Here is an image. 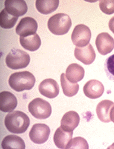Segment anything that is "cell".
Listing matches in <instances>:
<instances>
[{"label": "cell", "instance_id": "1", "mask_svg": "<svg viewBox=\"0 0 114 149\" xmlns=\"http://www.w3.org/2000/svg\"><path fill=\"white\" fill-rule=\"evenodd\" d=\"M30 119L24 112L19 111L9 112L4 120L6 128L14 134L25 132L30 125Z\"/></svg>", "mask_w": 114, "mask_h": 149}, {"label": "cell", "instance_id": "2", "mask_svg": "<svg viewBox=\"0 0 114 149\" xmlns=\"http://www.w3.org/2000/svg\"><path fill=\"white\" fill-rule=\"evenodd\" d=\"M36 79L33 74L27 71L14 72L10 76L8 84L16 92L29 91L34 87Z\"/></svg>", "mask_w": 114, "mask_h": 149}, {"label": "cell", "instance_id": "3", "mask_svg": "<svg viewBox=\"0 0 114 149\" xmlns=\"http://www.w3.org/2000/svg\"><path fill=\"white\" fill-rule=\"evenodd\" d=\"M72 25L69 16L65 13L56 14L49 18L48 27L50 32L56 35H64L68 32Z\"/></svg>", "mask_w": 114, "mask_h": 149}, {"label": "cell", "instance_id": "4", "mask_svg": "<svg viewBox=\"0 0 114 149\" xmlns=\"http://www.w3.org/2000/svg\"><path fill=\"white\" fill-rule=\"evenodd\" d=\"M31 61V57L26 52L13 49L6 58L7 66L12 70H19L27 67Z\"/></svg>", "mask_w": 114, "mask_h": 149}, {"label": "cell", "instance_id": "5", "mask_svg": "<svg viewBox=\"0 0 114 149\" xmlns=\"http://www.w3.org/2000/svg\"><path fill=\"white\" fill-rule=\"evenodd\" d=\"M28 111L36 118L45 120L52 113L50 103L41 98H36L30 102L28 106Z\"/></svg>", "mask_w": 114, "mask_h": 149}, {"label": "cell", "instance_id": "6", "mask_svg": "<svg viewBox=\"0 0 114 149\" xmlns=\"http://www.w3.org/2000/svg\"><path fill=\"white\" fill-rule=\"evenodd\" d=\"M92 33L90 29L84 24L77 25L71 34V40L77 47L87 46L91 39Z\"/></svg>", "mask_w": 114, "mask_h": 149}, {"label": "cell", "instance_id": "7", "mask_svg": "<svg viewBox=\"0 0 114 149\" xmlns=\"http://www.w3.org/2000/svg\"><path fill=\"white\" fill-rule=\"evenodd\" d=\"M50 132V128L47 125L36 124L33 125L30 131L29 137L34 143L41 144L48 140Z\"/></svg>", "mask_w": 114, "mask_h": 149}, {"label": "cell", "instance_id": "8", "mask_svg": "<svg viewBox=\"0 0 114 149\" xmlns=\"http://www.w3.org/2000/svg\"><path fill=\"white\" fill-rule=\"evenodd\" d=\"M37 30V22L32 17H26L21 19L16 27V32L20 37H26L36 34Z\"/></svg>", "mask_w": 114, "mask_h": 149}, {"label": "cell", "instance_id": "9", "mask_svg": "<svg viewBox=\"0 0 114 149\" xmlns=\"http://www.w3.org/2000/svg\"><path fill=\"white\" fill-rule=\"evenodd\" d=\"M96 46L100 54L106 55L114 49V39L108 33H101L96 38Z\"/></svg>", "mask_w": 114, "mask_h": 149}, {"label": "cell", "instance_id": "10", "mask_svg": "<svg viewBox=\"0 0 114 149\" xmlns=\"http://www.w3.org/2000/svg\"><path fill=\"white\" fill-rule=\"evenodd\" d=\"M74 56L77 59L85 65L92 64L96 58V53L91 44L84 47H76Z\"/></svg>", "mask_w": 114, "mask_h": 149}, {"label": "cell", "instance_id": "11", "mask_svg": "<svg viewBox=\"0 0 114 149\" xmlns=\"http://www.w3.org/2000/svg\"><path fill=\"white\" fill-rule=\"evenodd\" d=\"M39 91L42 95L49 99H53L58 95L60 87L55 80L48 79L43 80L40 83Z\"/></svg>", "mask_w": 114, "mask_h": 149}, {"label": "cell", "instance_id": "12", "mask_svg": "<svg viewBox=\"0 0 114 149\" xmlns=\"http://www.w3.org/2000/svg\"><path fill=\"white\" fill-rule=\"evenodd\" d=\"M104 91L105 88L103 84L97 80L88 81L83 87V92L86 96L92 99L101 97Z\"/></svg>", "mask_w": 114, "mask_h": 149}, {"label": "cell", "instance_id": "13", "mask_svg": "<svg viewBox=\"0 0 114 149\" xmlns=\"http://www.w3.org/2000/svg\"><path fill=\"white\" fill-rule=\"evenodd\" d=\"M5 8L12 16L17 17L24 15L27 11V6L23 0H6Z\"/></svg>", "mask_w": 114, "mask_h": 149}, {"label": "cell", "instance_id": "14", "mask_svg": "<svg viewBox=\"0 0 114 149\" xmlns=\"http://www.w3.org/2000/svg\"><path fill=\"white\" fill-rule=\"evenodd\" d=\"M17 105V99L12 93L4 91L0 93V110L4 112H11Z\"/></svg>", "mask_w": 114, "mask_h": 149}, {"label": "cell", "instance_id": "15", "mask_svg": "<svg viewBox=\"0 0 114 149\" xmlns=\"http://www.w3.org/2000/svg\"><path fill=\"white\" fill-rule=\"evenodd\" d=\"M80 120V116L76 112L68 111L64 115L61 119V127L66 131H73L79 125Z\"/></svg>", "mask_w": 114, "mask_h": 149}, {"label": "cell", "instance_id": "16", "mask_svg": "<svg viewBox=\"0 0 114 149\" xmlns=\"http://www.w3.org/2000/svg\"><path fill=\"white\" fill-rule=\"evenodd\" d=\"M114 106V103L109 100H104L100 102L96 107V113L100 121L108 123L111 121V111Z\"/></svg>", "mask_w": 114, "mask_h": 149}, {"label": "cell", "instance_id": "17", "mask_svg": "<svg viewBox=\"0 0 114 149\" xmlns=\"http://www.w3.org/2000/svg\"><path fill=\"white\" fill-rule=\"evenodd\" d=\"M73 131H66L61 127L57 129L54 136V141L57 147L62 149H67V147L72 140Z\"/></svg>", "mask_w": 114, "mask_h": 149}, {"label": "cell", "instance_id": "18", "mask_svg": "<svg viewBox=\"0 0 114 149\" xmlns=\"http://www.w3.org/2000/svg\"><path fill=\"white\" fill-rule=\"evenodd\" d=\"M84 70L81 65L73 63L69 65L67 67L65 75L70 82L77 83L84 78Z\"/></svg>", "mask_w": 114, "mask_h": 149}, {"label": "cell", "instance_id": "19", "mask_svg": "<svg viewBox=\"0 0 114 149\" xmlns=\"http://www.w3.org/2000/svg\"><path fill=\"white\" fill-rule=\"evenodd\" d=\"M20 42L23 48L32 52L37 51L41 45L40 38L36 33L26 37H20Z\"/></svg>", "mask_w": 114, "mask_h": 149}, {"label": "cell", "instance_id": "20", "mask_svg": "<svg viewBox=\"0 0 114 149\" xmlns=\"http://www.w3.org/2000/svg\"><path fill=\"white\" fill-rule=\"evenodd\" d=\"M58 0H36V7L43 14H49L55 11L58 7Z\"/></svg>", "mask_w": 114, "mask_h": 149}, {"label": "cell", "instance_id": "21", "mask_svg": "<svg viewBox=\"0 0 114 149\" xmlns=\"http://www.w3.org/2000/svg\"><path fill=\"white\" fill-rule=\"evenodd\" d=\"M1 147L3 149H24L25 143L21 137L16 135H9L3 140Z\"/></svg>", "mask_w": 114, "mask_h": 149}, {"label": "cell", "instance_id": "22", "mask_svg": "<svg viewBox=\"0 0 114 149\" xmlns=\"http://www.w3.org/2000/svg\"><path fill=\"white\" fill-rule=\"evenodd\" d=\"M61 84L64 94L68 97H73L79 92V85L77 83L70 82L67 78L66 75L63 73L61 75Z\"/></svg>", "mask_w": 114, "mask_h": 149}, {"label": "cell", "instance_id": "23", "mask_svg": "<svg viewBox=\"0 0 114 149\" xmlns=\"http://www.w3.org/2000/svg\"><path fill=\"white\" fill-rule=\"evenodd\" d=\"M18 17L13 16L6 10L3 9L0 13V26L3 29H9L16 24Z\"/></svg>", "mask_w": 114, "mask_h": 149}, {"label": "cell", "instance_id": "24", "mask_svg": "<svg viewBox=\"0 0 114 149\" xmlns=\"http://www.w3.org/2000/svg\"><path fill=\"white\" fill-rule=\"evenodd\" d=\"M69 148H79V149H88L89 144L84 138L81 137H77L71 140L67 149Z\"/></svg>", "mask_w": 114, "mask_h": 149}, {"label": "cell", "instance_id": "25", "mask_svg": "<svg viewBox=\"0 0 114 149\" xmlns=\"http://www.w3.org/2000/svg\"><path fill=\"white\" fill-rule=\"evenodd\" d=\"M104 69L108 79L114 81V54L106 59L104 64Z\"/></svg>", "mask_w": 114, "mask_h": 149}, {"label": "cell", "instance_id": "26", "mask_svg": "<svg viewBox=\"0 0 114 149\" xmlns=\"http://www.w3.org/2000/svg\"><path fill=\"white\" fill-rule=\"evenodd\" d=\"M99 7L106 14L111 15L114 13V0H102L99 1Z\"/></svg>", "mask_w": 114, "mask_h": 149}, {"label": "cell", "instance_id": "27", "mask_svg": "<svg viewBox=\"0 0 114 149\" xmlns=\"http://www.w3.org/2000/svg\"><path fill=\"white\" fill-rule=\"evenodd\" d=\"M109 27L111 31L114 34V17H113L109 22Z\"/></svg>", "mask_w": 114, "mask_h": 149}, {"label": "cell", "instance_id": "28", "mask_svg": "<svg viewBox=\"0 0 114 149\" xmlns=\"http://www.w3.org/2000/svg\"><path fill=\"white\" fill-rule=\"evenodd\" d=\"M110 116H111V121H112L114 123V106L113 107V108H112V109L111 111Z\"/></svg>", "mask_w": 114, "mask_h": 149}]
</instances>
